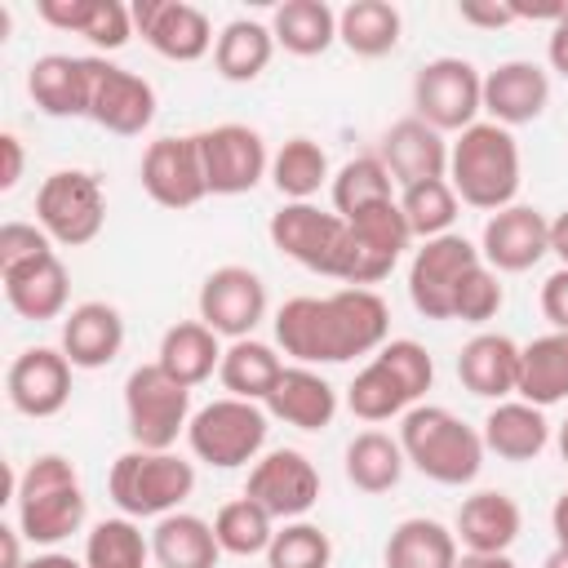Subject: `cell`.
<instances>
[{
    "label": "cell",
    "instance_id": "cell-1",
    "mask_svg": "<svg viewBox=\"0 0 568 568\" xmlns=\"http://www.w3.org/2000/svg\"><path fill=\"white\" fill-rule=\"evenodd\" d=\"M275 342L297 364H346L390 342V311L373 288H337L328 297H288L275 311Z\"/></svg>",
    "mask_w": 568,
    "mask_h": 568
},
{
    "label": "cell",
    "instance_id": "cell-2",
    "mask_svg": "<svg viewBox=\"0 0 568 568\" xmlns=\"http://www.w3.org/2000/svg\"><path fill=\"white\" fill-rule=\"evenodd\" d=\"M448 186L462 204L497 213L519 195V142L510 129L493 120H475L448 146Z\"/></svg>",
    "mask_w": 568,
    "mask_h": 568
},
{
    "label": "cell",
    "instance_id": "cell-3",
    "mask_svg": "<svg viewBox=\"0 0 568 568\" xmlns=\"http://www.w3.org/2000/svg\"><path fill=\"white\" fill-rule=\"evenodd\" d=\"M399 448L426 479H435L444 488L470 484L488 453L484 435L475 426H466L444 404H413L399 422Z\"/></svg>",
    "mask_w": 568,
    "mask_h": 568
},
{
    "label": "cell",
    "instance_id": "cell-4",
    "mask_svg": "<svg viewBox=\"0 0 568 568\" xmlns=\"http://www.w3.org/2000/svg\"><path fill=\"white\" fill-rule=\"evenodd\" d=\"M435 382V359L413 337H390L346 386V408L359 422H390L404 417Z\"/></svg>",
    "mask_w": 568,
    "mask_h": 568
},
{
    "label": "cell",
    "instance_id": "cell-5",
    "mask_svg": "<svg viewBox=\"0 0 568 568\" xmlns=\"http://www.w3.org/2000/svg\"><path fill=\"white\" fill-rule=\"evenodd\" d=\"M13 510H18V528L31 546H58L71 532H80V524L89 515V501H84L75 466L62 453L36 457L18 475Z\"/></svg>",
    "mask_w": 568,
    "mask_h": 568
},
{
    "label": "cell",
    "instance_id": "cell-6",
    "mask_svg": "<svg viewBox=\"0 0 568 568\" xmlns=\"http://www.w3.org/2000/svg\"><path fill=\"white\" fill-rule=\"evenodd\" d=\"M106 493L129 519H164L195 493V466L173 448H129L111 462Z\"/></svg>",
    "mask_w": 568,
    "mask_h": 568
},
{
    "label": "cell",
    "instance_id": "cell-7",
    "mask_svg": "<svg viewBox=\"0 0 568 568\" xmlns=\"http://www.w3.org/2000/svg\"><path fill=\"white\" fill-rule=\"evenodd\" d=\"M191 386L173 382L160 364H138L124 377V422L133 448L169 453L191 426Z\"/></svg>",
    "mask_w": 568,
    "mask_h": 568
},
{
    "label": "cell",
    "instance_id": "cell-8",
    "mask_svg": "<svg viewBox=\"0 0 568 568\" xmlns=\"http://www.w3.org/2000/svg\"><path fill=\"white\" fill-rule=\"evenodd\" d=\"M266 408L253 404V399H235V395H222L213 404H204L191 426H186V444L200 462L217 466V470H235V466H248L257 462V453L266 448Z\"/></svg>",
    "mask_w": 568,
    "mask_h": 568
},
{
    "label": "cell",
    "instance_id": "cell-9",
    "mask_svg": "<svg viewBox=\"0 0 568 568\" xmlns=\"http://www.w3.org/2000/svg\"><path fill=\"white\" fill-rule=\"evenodd\" d=\"M36 222L62 248H84L102 235L106 191L89 169H58L36 191Z\"/></svg>",
    "mask_w": 568,
    "mask_h": 568
},
{
    "label": "cell",
    "instance_id": "cell-10",
    "mask_svg": "<svg viewBox=\"0 0 568 568\" xmlns=\"http://www.w3.org/2000/svg\"><path fill=\"white\" fill-rule=\"evenodd\" d=\"M413 106L439 133H466L484 111V75L466 58H430L413 75Z\"/></svg>",
    "mask_w": 568,
    "mask_h": 568
},
{
    "label": "cell",
    "instance_id": "cell-11",
    "mask_svg": "<svg viewBox=\"0 0 568 568\" xmlns=\"http://www.w3.org/2000/svg\"><path fill=\"white\" fill-rule=\"evenodd\" d=\"M271 244L293 257L297 266L342 280L346 271V217L320 209V204H284L280 213H271Z\"/></svg>",
    "mask_w": 568,
    "mask_h": 568
},
{
    "label": "cell",
    "instance_id": "cell-12",
    "mask_svg": "<svg viewBox=\"0 0 568 568\" xmlns=\"http://www.w3.org/2000/svg\"><path fill=\"white\" fill-rule=\"evenodd\" d=\"M408 244H413V231H408V222L399 213V195L346 217V271H342V284L346 288H368V284L386 280L399 266Z\"/></svg>",
    "mask_w": 568,
    "mask_h": 568
},
{
    "label": "cell",
    "instance_id": "cell-13",
    "mask_svg": "<svg viewBox=\"0 0 568 568\" xmlns=\"http://www.w3.org/2000/svg\"><path fill=\"white\" fill-rule=\"evenodd\" d=\"M475 262H484L479 248L466 235H457V231L422 240V248L408 262V297H413V306L426 320H453L457 284L466 280V271Z\"/></svg>",
    "mask_w": 568,
    "mask_h": 568
},
{
    "label": "cell",
    "instance_id": "cell-14",
    "mask_svg": "<svg viewBox=\"0 0 568 568\" xmlns=\"http://www.w3.org/2000/svg\"><path fill=\"white\" fill-rule=\"evenodd\" d=\"M195 142H200L209 195H244L271 173L266 142L248 124H213V129L195 133Z\"/></svg>",
    "mask_w": 568,
    "mask_h": 568
},
{
    "label": "cell",
    "instance_id": "cell-15",
    "mask_svg": "<svg viewBox=\"0 0 568 568\" xmlns=\"http://www.w3.org/2000/svg\"><path fill=\"white\" fill-rule=\"evenodd\" d=\"M244 497H253L271 519H302L320 501V470L297 448H271L253 462Z\"/></svg>",
    "mask_w": 568,
    "mask_h": 568
},
{
    "label": "cell",
    "instance_id": "cell-16",
    "mask_svg": "<svg viewBox=\"0 0 568 568\" xmlns=\"http://www.w3.org/2000/svg\"><path fill=\"white\" fill-rule=\"evenodd\" d=\"M200 320L217 337H253V328L266 320V284L248 266H217L200 284Z\"/></svg>",
    "mask_w": 568,
    "mask_h": 568
},
{
    "label": "cell",
    "instance_id": "cell-17",
    "mask_svg": "<svg viewBox=\"0 0 568 568\" xmlns=\"http://www.w3.org/2000/svg\"><path fill=\"white\" fill-rule=\"evenodd\" d=\"M133 31L169 62H200L217 40L204 9L186 0H133Z\"/></svg>",
    "mask_w": 568,
    "mask_h": 568
},
{
    "label": "cell",
    "instance_id": "cell-18",
    "mask_svg": "<svg viewBox=\"0 0 568 568\" xmlns=\"http://www.w3.org/2000/svg\"><path fill=\"white\" fill-rule=\"evenodd\" d=\"M142 191L160 209H191V204H200L209 195V178H204V160H200L195 133L155 138L142 151Z\"/></svg>",
    "mask_w": 568,
    "mask_h": 568
},
{
    "label": "cell",
    "instance_id": "cell-19",
    "mask_svg": "<svg viewBox=\"0 0 568 568\" xmlns=\"http://www.w3.org/2000/svg\"><path fill=\"white\" fill-rule=\"evenodd\" d=\"M89 120L102 124L106 133L138 138L155 120V89L129 67H115L106 58H93V98H89Z\"/></svg>",
    "mask_w": 568,
    "mask_h": 568
},
{
    "label": "cell",
    "instance_id": "cell-20",
    "mask_svg": "<svg viewBox=\"0 0 568 568\" xmlns=\"http://www.w3.org/2000/svg\"><path fill=\"white\" fill-rule=\"evenodd\" d=\"M550 253V222L532 209V204H510L497 209L484 222V240H479V257L497 271V275H519L532 271L541 257Z\"/></svg>",
    "mask_w": 568,
    "mask_h": 568
},
{
    "label": "cell",
    "instance_id": "cell-21",
    "mask_svg": "<svg viewBox=\"0 0 568 568\" xmlns=\"http://www.w3.org/2000/svg\"><path fill=\"white\" fill-rule=\"evenodd\" d=\"M4 390L22 417H53L71 399V359L53 346H27L9 364Z\"/></svg>",
    "mask_w": 568,
    "mask_h": 568
},
{
    "label": "cell",
    "instance_id": "cell-22",
    "mask_svg": "<svg viewBox=\"0 0 568 568\" xmlns=\"http://www.w3.org/2000/svg\"><path fill=\"white\" fill-rule=\"evenodd\" d=\"M546 106H550V75L537 62L510 58L484 75V111L493 124L501 129L532 124Z\"/></svg>",
    "mask_w": 568,
    "mask_h": 568
},
{
    "label": "cell",
    "instance_id": "cell-23",
    "mask_svg": "<svg viewBox=\"0 0 568 568\" xmlns=\"http://www.w3.org/2000/svg\"><path fill=\"white\" fill-rule=\"evenodd\" d=\"M382 164L390 169L395 186H413V182H430V178H448V142L439 129H430L417 115L395 120L382 133Z\"/></svg>",
    "mask_w": 568,
    "mask_h": 568
},
{
    "label": "cell",
    "instance_id": "cell-24",
    "mask_svg": "<svg viewBox=\"0 0 568 568\" xmlns=\"http://www.w3.org/2000/svg\"><path fill=\"white\" fill-rule=\"evenodd\" d=\"M27 93L53 120L89 115L93 58H71V53H44V58H36L31 71H27Z\"/></svg>",
    "mask_w": 568,
    "mask_h": 568
},
{
    "label": "cell",
    "instance_id": "cell-25",
    "mask_svg": "<svg viewBox=\"0 0 568 568\" xmlns=\"http://www.w3.org/2000/svg\"><path fill=\"white\" fill-rule=\"evenodd\" d=\"M124 346V320L111 302H80L62 315V355L71 368H106Z\"/></svg>",
    "mask_w": 568,
    "mask_h": 568
},
{
    "label": "cell",
    "instance_id": "cell-26",
    "mask_svg": "<svg viewBox=\"0 0 568 568\" xmlns=\"http://www.w3.org/2000/svg\"><path fill=\"white\" fill-rule=\"evenodd\" d=\"M519 506L515 497L497 493V488H484V493H470L462 506H457V519H453V532H457V546L462 550H475V555H506L519 537Z\"/></svg>",
    "mask_w": 568,
    "mask_h": 568
},
{
    "label": "cell",
    "instance_id": "cell-27",
    "mask_svg": "<svg viewBox=\"0 0 568 568\" xmlns=\"http://www.w3.org/2000/svg\"><path fill=\"white\" fill-rule=\"evenodd\" d=\"M457 377L479 399H506L519 386V342L506 333H475L457 351Z\"/></svg>",
    "mask_w": 568,
    "mask_h": 568
},
{
    "label": "cell",
    "instance_id": "cell-28",
    "mask_svg": "<svg viewBox=\"0 0 568 568\" xmlns=\"http://www.w3.org/2000/svg\"><path fill=\"white\" fill-rule=\"evenodd\" d=\"M266 413L297 430H324L337 417V390L306 364H284L275 390L266 395Z\"/></svg>",
    "mask_w": 568,
    "mask_h": 568
},
{
    "label": "cell",
    "instance_id": "cell-29",
    "mask_svg": "<svg viewBox=\"0 0 568 568\" xmlns=\"http://www.w3.org/2000/svg\"><path fill=\"white\" fill-rule=\"evenodd\" d=\"M36 13L58 27L84 36L93 49H124L133 36V9L120 0H40Z\"/></svg>",
    "mask_w": 568,
    "mask_h": 568
},
{
    "label": "cell",
    "instance_id": "cell-30",
    "mask_svg": "<svg viewBox=\"0 0 568 568\" xmlns=\"http://www.w3.org/2000/svg\"><path fill=\"white\" fill-rule=\"evenodd\" d=\"M479 435H484V448L497 453L501 462H532L550 444V422H546V408L528 399H501L488 408Z\"/></svg>",
    "mask_w": 568,
    "mask_h": 568
},
{
    "label": "cell",
    "instance_id": "cell-31",
    "mask_svg": "<svg viewBox=\"0 0 568 568\" xmlns=\"http://www.w3.org/2000/svg\"><path fill=\"white\" fill-rule=\"evenodd\" d=\"M4 280V302L22 315V320H58L67 311V297H71V280H67V266L58 253L31 262V266H18Z\"/></svg>",
    "mask_w": 568,
    "mask_h": 568
},
{
    "label": "cell",
    "instance_id": "cell-32",
    "mask_svg": "<svg viewBox=\"0 0 568 568\" xmlns=\"http://www.w3.org/2000/svg\"><path fill=\"white\" fill-rule=\"evenodd\" d=\"M151 559L160 568H217L222 546L209 519L173 510L164 519H155L151 528Z\"/></svg>",
    "mask_w": 568,
    "mask_h": 568
},
{
    "label": "cell",
    "instance_id": "cell-33",
    "mask_svg": "<svg viewBox=\"0 0 568 568\" xmlns=\"http://www.w3.org/2000/svg\"><path fill=\"white\" fill-rule=\"evenodd\" d=\"M155 364H160L173 382L200 386V382H209V377L222 368V342H217V333H213L204 320H182V324H173V328L160 337Z\"/></svg>",
    "mask_w": 568,
    "mask_h": 568
},
{
    "label": "cell",
    "instance_id": "cell-34",
    "mask_svg": "<svg viewBox=\"0 0 568 568\" xmlns=\"http://www.w3.org/2000/svg\"><path fill=\"white\" fill-rule=\"evenodd\" d=\"M519 399L550 408L568 399V333H541L528 346H519Z\"/></svg>",
    "mask_w": 568,
    "mask_h": 568
},
{
    "label": "cell",
    "instance_id": "cell-35",
    "mask_svg": "<svg viewBox=\"0 0 568 568\" xmlns=\"http://www.w3.org/2000/svg\"><path fill=\"white\" fill-rule=\"evenodd\" d=\"M382 559H386V568H457L462 550H457L453 528H444L439 519L413 515V519L395 524Z\"/></svg>",
    "mask_w": 568,
    "mask_h": 568
},
{
    "label": "cell",
    "instance_id": "cell-36",
    "mask_svg": "<svg viewBox=\"0 0 568 568\" xmlns=\"http://www.w3.org/2000/svg\"><path fill=\"white\" fill-rule=\"evenodd\" d=\"M271 58H275V36H271V27H262L253 18L226 22L222 36H217V44H213V67L231 84L257 80L271 67Z\"/></svg>",
    "mask_w": 568,
    "mask_h": 568
},
{
    "label": "cell",
    "instance_id": "cell-37",
    "mask_svg": "<svg viewBox=\"0 0 568 568\" xmlns=\"http://www.w3.org/2000/svg\"><path fill=\"white\" fill-rule=\"evenodd\" d=\"M280 373H284V359L275 355V346H266V342H257V337L231 342V346L222 351V368H217L226 395L253 399V404H266V395L275 390Z\"/></svg>",
    "mask_w": 568,
    "mask_h": 568
},
{
    "label": "cell",
    "instance_id": "cell-38",
    "mask_svg": "<svg viewBox=\"0 0 568 568\" xmlns=\"http://www.w3.org/2000/svg\"><path fill=\"white\" fill-rule=\"evenodd\" d=\"M271 36L293 58H320L337 40V13L324 0H284L271 18Z\"/></svg>",
    "mask_w": 568,
    "mask_h": 568
},
{
    "label": "cell",
    "instance_id": "cell-39",
    "mask_svg": "<svg viewBox=\"0 0 568 568\" xmlns=\"http://www.w3.org/2000/svg\"><path fill=\"white\" fill-rule=\"evenodd\" d=\"M404 18L390 0H351L337 13V40L355 53V58H386L399 44Z\"/></svg>",
    "mask_w": 568,
    "mask_h": 568
},
{
    "label": "cell",
    "instance_id": "cell-40",
    "mask_svg": "<svg viewBox=\"0 0 568 568\" xmlns=\"http://www.w3.org/2000/svg\"><path fill=\"white\" fill-rule=\"evenodd\" d=\"M408 457L399 448V439H390L386 430H359L346 444V479L359 493H390L404 475Z\"/></svg>",
    "mask_w": 568,
    "mask_h": 568
},
{
    "label": "cell",
    "instance_id": "cell-41",
    "mask_svg": "<svg viewBox=\"0 0 568 568\" xmlns=\"http://www.w3.org/2000/svg\"><path fill=\"white\" fill-rule=\"evenodd\" d=\"M271 182L284 195V204H306L328 182V155L311 138H288L271 155Z\"/></svg>",
    "mask_w": 568,
    "mask_h": 568
},
{
    "label": "cell",
    "instance_id": "cell-42",
    "mask_svg": "<svg viewBox=\"0 0 568 568\" xmlns=\"http://www.w3.org/2000/svg\"><path fill=\"white\" fill-rule=\"evenodd\" d=\"M386 200H395V178L382 164V155H355L337 169V178H333V213L337 217H355Z\"/></svg>",
    "mask_w": 568,
    "mask_h": 568
},
{
    "label": "cell",
    "instance_id": "cell-43",
    "mask_svg": "<svg viewBox=\"0 0 568 568\" xmlns=\"http://www.w3.org/2000/svg\"><path fill=\"white\" fill-rule=\"evenodd\" d=\"M151 559V537H142L138 519L115 515L98 519L84 537V568H146Z\"/></svg>",
    "mask_w": 568,
    "mask_h": 568
},
{
    "label": "cell",
    "instance_id": "cell-44",
    "mask_svg": "<svg viewBox=\"0 0 568 568\" xmlns=\"http://www.w3.org/2000/svg\"><path fill=\"white\" fill-rule=\"evenodd\" d=\"M457 191L448 186V178H430V182H413L399 191V213L413 231V240H435L448 235L457 222Z\"/></svg>",
    "mask_w": 568,
    "mask_h": 568
},
{
    "label": "cell",
    "instance_id": "cell-45",
    "mask_svg": "<svg viewBox=\"0 0 568 568\" xmlns=\"http://www.w3.org/2000/svg\"><path fill=\"white\" fill-rule=\"evenodd\" d=\"M213 532H217V546L222 555H266L271 537H275V519L253 501V497H235L226 501L217 515H213Z\"/></svg>",
    "mask_w": 568,
    "mask_h": 568
},
{
    "label": "cell",
    "instance_id": "cell-46",
    "mask_svg": "<svg viewBox=\"0 0 568 568\" xmlns=\"http://www.w3.org/2000/svg\"><path fill=\"white\" fill-rule=\"evenodd\" d=\"M328 564H333V541L324 528L306 519H288L266 546V568H328Z\"/></svg>",
    "mask_w": 568,
    "mask_h": 568
},
{
    "label": "cell",
    "instance_id": "cell-47",
    "mask_svg": "<svg viewBox=\"0 0 568 568\" xmlns=\"http://www.w3.org/2000/svg\"><path fill=\"white\" fill-rule=\"evenodd\" d=\"M506 302V288L497 280V271L488 262H475L466 271V280L457 284V297H453V320L462 324H488Z\"/></svg>",
    "mask_w": 568,
    "mask_h": 568
},
{
    "label": "cell",
    "instance_id": "cell-48",
    "mask_svg": "<svg viewBox=\"0 0 568 568\" xmlns=\"http://www.w3.org/2000/svg\"><path fill=\"white\" fill-rule=\"evenodd\" d=\"M53 253V240L40 231V222H4L0 226V275L31 266Z\"/></svg>",
    "mask_w": 568,
    "mask_h": 568
},
{
    "label": "cell",
    "instance_id": "cell-49",
    "mask_svg": "<svg viewBox=\"0 0 568 568\" xmlns=\"http://www.w3.org/2000/svg\"><path fill=\"white\" fill-rule=\"evenodd\" d=\"M541 315L550 320L555 333H568V266L546 275V284H541Z\"/></svg>",
    "mask_w": 568,
    "mask_h": 568
},
{
    "label": "cell",
    "instance_id": "cell-50",
    "mask_svg": "<svg viewBox=\"0 0 568 568\" xmlns=\"http://www.w3.org/2000/svg\"><path fill=\"white\" fill-rule=\"evenodd\" d=\"M457 13H462V22H470V27H488V31H497V27H510V22H519L510 4H475V0H470V4H462Z\"/></svg>",
    "mask_w": 568,
    "mask_h": 568
},
{
    "label": "cell",
    "instance_id": "cell-51",
    "mask_svg": "<svg viewBox=\"0 0 568 568\" xmlns=\"http://www.w3.org/2000/svg\"><path fill=\"white\" fill-rule=\"evenodd\" d=\"M0 155H4V164H0V191H13L18 178H22V164H27L22 138L18 133H0Z\"/></svg>",
    "mask_w": 568,
    "mask_h": 568
},
{
    "label": "cell",
    "instance_id": "cell-52",
    "mask_svg": "<svg viewBox=\"0 0 568 568\" xmlns=\"http://www.w3.org/2000/svg\"><path fill=\"white\" fill-rule=\"evenodd\" d=\"M546 58H550V67L568 80V13L550 27V40H546Z\"/></svg>",
    "mask_w": 568,
    "mask_h": 568
},
{
    "label": "cell",
    "instance_id": "cell-53",
    "mask_svg": "<svg viewBox=\"0 0 568 568\" xmlns=\"http://www.w3.org/2000/svg\"><path fill=\"white\" fill-rule=\"evenodd\" d=\"M0 550H4V564L0 568H22V528L18 524H0Z\"/></svg>",
    "mask_w": 568,
    "mask_h": 568
},
{
    "label": "cell",
    "instance_id": "cell-54",
    "mask_svg": "<svg viewBox=\"0 0 568 568\" xmlns=\"http://www.w3.org/2000/svg\"><path fill=\"white\" fill-rule=\"evenodd\" d=\"M550 528H555V546L568 550V493L555 497V506H550Z\"/></svg>",
    "mask_w": 568,
    "mask_h": 568
},
{
    "label": "cell",
    "instance_id": "cell-55",
    "mask_svg": "<svg viewBox=\"0 0 568 568\" xmlns=\"http://www.w3.org/2000/svg\"><path fill=\"white\" fill-rule=\"evenodd\" d=\"M550 253H555V257L568 266V209H564V213L550 222Z\"/></svg>",
    "mask_w": 568,
    "mask_h": 568
},
{
    "label": "cell",
    "instance_id": "cell-56",
    "mask_svg": "<svg viewBox=\"0 0 568 568\" xmlns=\"http://www.w3.org/2000/svg\"><path fill=\"white\" fill-rule=\"evenodd\" d=\"M457 568H515L510 555H475V550H462Z\"/></svg>",
    "mask_w": 568,
    "mask_h": 568
},
{
    "label": "cell",
    "instance_id": "cell-57",
    "mask_svg": "<svg viewBox=\"0 0 568 568\" xmlns=\"http://www.w3.org/2000/svg\"><path fill=\"white\" fill-rule=\"evenodd\" d=\"M22 568H84V559H71L62 550H44V555H31Z\"/></svg>",
    "mask_w": 568,
    "mask_h": 568
},
{
    "label": "cell",
    "instance_id": "cell-58",
    "mask_svg": "<svg viewBox=\"0 0 568 568\" xmlns=\"http://www.w3.org/2000/svg\"><path fill=\"white\" fill-rule=\"evenodd\" d=\"M541 568H568V550H559V546H555V550L546 555V564H541Z\"/></svg>",
    "mask_w": 568,
    "mask_h": 568
},
{
    "label": "cell",
    "instance_id": "cell-59",
    "mask_svg": "<svg viewBox=\"0 0 568 568\" xmlns=\"http://www.w3.org/2000/svg\"><path fill=\"white\" fill-rule=\"evenodd\" d=\"M555 439H559V457H564V462H568V417H564V422H559V435H555Z\"/></svg>",
    "mask_w": 568,
    "mask_h": 568
}]
</instances>
